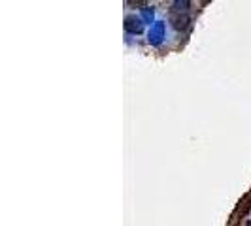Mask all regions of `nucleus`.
<instances>
[{
	"label": "nucleus",
	"instance_id": "f257e3e1",
	"mask_svg": "<svg viewBox=\"0 0 251 226\" xmlns=\"http://www.w3.org/2000/svg\"><path fill=\"white\" fill-rule=\"evenodd\" d=\"M164 40V23L163 21H155L151 25L150 32H148V42L151 45H161Z\"/></svg>",
	"mask_w": 251,
	"mask_h": 226
},
{
	"label": "nucleus",
	"instance_id": "7ed1b4c3",
	"mask_svg": "<svg viewBox=\"0 0 251 226\" xmlns=\"http://www.w3.org/2000/svg\"><path fill=\"white\" fill-rule=\"evenodd\" d=\"M125 30L128 34H142V32H144V19H142V17H136V15H126Z\"/></svg>",
	"mask_w": 251,
	"mask_h": 226
},
{
	"label": "nucleus",
	"instance_id": "423d86ee",
	"mask_svg": "<svg viewBox=\"0 0 251 226\" xmlns=\"http://www.w3.org/2000/svg\"><path fill=\"white\" fill-rule=\"evenodd\" d=\"M126 4L132 6V8H146L148 6V0H126Z\"/></svg>",
	"mask_w": 251,
	"mask_h": 226
},
{
	"label": "nucleus",
	"instance_id": "20e7f679",
	"mask_svg": "<svg viewBox=\"0 0 251 226\" xmlns=\"http://www.w3.org/2000/svg\"><path fill=\"white\" fill-rule=\"evenodd\" d=\"M142 19H144V23H153L155 21V10L150 8V6H146V8H142Z\"/></svg>",
	"mask_w": 251,
	"mask_h": 226
},
{
	"label": "nucleus",
	"instance_id": "f03ea898",
	"mask_svg": "<svg viewBox=\"0 0 251 226\" xmlns=\"http://www.w3.org/2000/svg\"><path fill=\"white\" fill-rule=\"evenodd\" d=\"M170 23L172 26L176 28V30H185L191 23V19H189V12H176V10H170Z\"/></svg>",
	"mask_w": 251,
	"mask_h": 226
},
{
	"label": "nucleus",
	"instance_id": "0eeeda50",
	"mask_svg": "<svg viewBox=\"0 0 251 226\" xmlns=\"http://www.w3.org/2000/svg\"><path fill=\"white\" fill-rule=\"evenodd\" d=\"M202 4H208V2H210V0H201Z\"/></svg>",
	"mask_w": 251,
	"mask_h": 226
},
{
	"label": "nucleus",
	"instance_id": "39448f33",
	"mask_svg": "<svg viewBox=\"0 0 251 226\" xmlns=\"http://www.w3.org/2000/svg\"><path fill=\"white\" fill-rule=\"evenodd\" d=\"M189 6H191V0H174L172 10H176V12H189Z\"/></svg>",
	"mask_w": 251,
	"mask_h": 226
}]
</instances>
